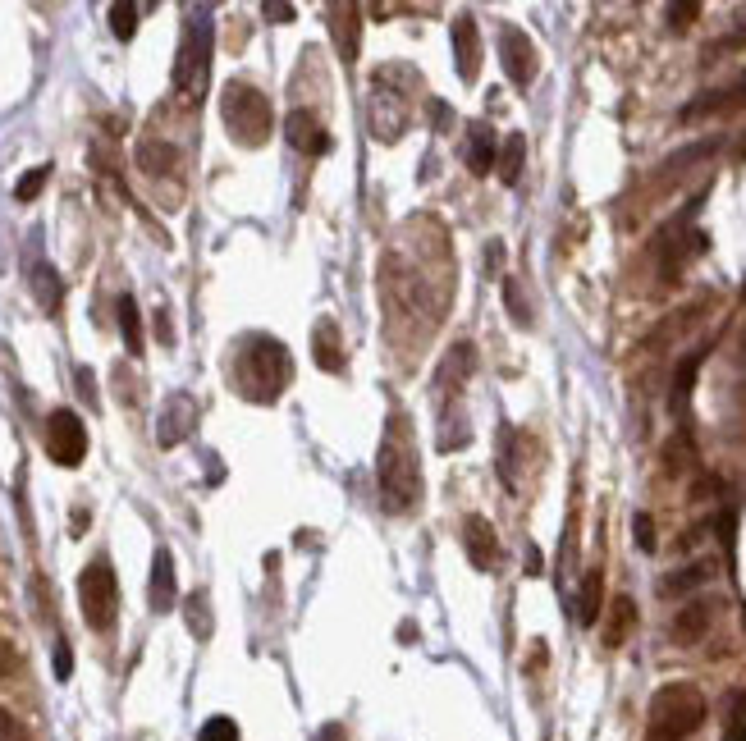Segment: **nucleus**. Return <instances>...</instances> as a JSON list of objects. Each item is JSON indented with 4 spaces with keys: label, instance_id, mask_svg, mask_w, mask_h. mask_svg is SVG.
Returning a JSON list of instances; mask_svg holds the SVG:
<instances>
[{
    "label": "nucleus",
    "instance_id": "20e7f679",
    "mask_svg": "<svg viewBox=\"0 0 746 741\" xmlns=\"http://www.w3.org/2000/svg\"><path fill=\"white\" fill-rule=\"evenodd\" d=\"M220 115H225L229 138L243 142V147H261L271 138V101L252 83H229L225 97H220Z\"/></svg>",
    "mask_w": 746,
    "mask_h": 741
},
{
    "label": "nucleus",
    "instance_id": "cd10ccee",
    "mask_svg": "<svg viewBox=\"0 0 746 741\" xmlns=\"http://www.w3.org/2000/svg\"><path fill=\"white\" fill-rule=\"evenodd\" d=\"M458 444H467V417L458 408L444 412V430H440V449H458Z\"/></svg>",
    "mask_w": 746,
    "mask_h": 741
},
{
    "label": "nucleus",
    "instance_id": "412c9836",
    "mask_svg": "<svg viewBox=\"0 0 746 741\" xmlns=\"http://www.w3.org/2000/svg\"><path fill=\"white\" fill-rule=\"evenodd\" d=\"M522 161H527V138L522 133H509L504 138V147H499V161H495V170H499V183H518L522 179Z\"/></svg>",
    "mask_w": 746,
    "mask_h": 741
},
{
    "label": "nucleus",
    "instance_id": "f8f14e48",
    "mask_svg": "<svg viewBox=\"0 0 746 741\" xmlns=\"http://www.w3.org/2000/svg\"><path fill=\"white\" fill-rule=\"evenodd\" d=\"M284 138H289V147L307 151V156L330 151V138H325L321 119H316L312 110H289V115H284Z\"/></svg>",
    "mask_w": 746,
    "mask_h": 741
},
{
    "label": "nucleus",
    "instance_id": "7ed1b4c3",
    "mask_svg": "<svg viewBox=\"0 0 746 741\" xmlns=\"http://www.w3.org/2000/svg\"><path fill=\"white\" fill-rule=\"evenodd\" d=\"M705 723V696L692 682H669L650 696L646 741H687Z\"/></svg>",
    "mask_w": 746,
    "mask_h": 741
},
{
    "label": "nucleus",
    "instance_id": "c85d7f7f",
    "mask_svg": "<svg viewBox=\"0 0 746 741\" xmlns=\"http://www.w3.org/2000/svg\"><path fill=\"white\" fill-rule=\"evenodd\" d=\"M138 5H110V28H115L119 42H129L133 33H138Z\"/></svg>",
    "mask_w": 746,
    "mask_h": 741
},
{
    "label": "nucleus",
    "instance_id": "aec40b11",
    "mask_svg": "<svg viewBox=\"0 0 746 741\" xmlns=\"http://www.w3.org/2000/svg\"><path fill=\"white\" fill-rule=\"evenodd\" d=\"M737 106H746V74H742V83L728 87V92H710V97L682 106V119H701V115H714V110H737Z\"/></svg>",
    "mask_w": 746,
    "mask_h": 741
},
{
    "label": "nucleus",
    "instance_id": "a19ab883",
    "mask_svg": "<svg viewBox=\"0 0 746 741\" xmlns=\"http://www.w3.org/2000/svg\"><path fill=\"white\" fill-rule=\"evenodd\" d=\"M266 19H280V23H289V19H293V5H266Z\"/></svg>",
    "mask_w": 746,
    "mask_h": 741
},
{
    "label": "nucleus",
    "instance_id": "4468645a",
    "mask_svg": "<svg viewBox=\"0 0 746 741\" xmlns=\"http://www.w3.org/2000/svg\"><path fill=\"white\" fill-rule=\"evenodd\" d=\"M147 600H152V613H170L174 600H179V586H174V554H170V549H156Z\"/></svg>",
    "mask_w": 746,
    "mask_h": 741
},
{
    "label": "nucleus",
    "instance_id": "f03ea898",
    "mask_svg": "<svg viewBox=\"0 0 746 741\" xmlns=\"http://www.w3.org/2000/svg\"><path fill=\"white\" fill-rule=\"evenodd\" d=\"M380 504L385 513H412L417 499H422V472H417V453H412L408 435H403V421H394V430L380 444Z\"/></svg>",
    "mask_w": 746,
    "mask_h": 741
},
{
    "label": "nucleus",
    "instance_id": "0eeeda50",
    "mask_svg": "<svg viewBox=\"0 0 746 741\" xmlns=\"http://www.w3.org/2000/svg\"><path fill=\"white\" fill-rule=\"evenodd\" d=\"M46 453L60 467H78L87 458V426L78 421V412H69V408L51 412V421H46Z\"/></svg>",
    "mask_w": 746,
    "mask_h": 741
},
{
    "label": "nucleus",
    "instance_id": "a211bd4d",
    "mask_svg": "<svg viewBox=\"0 0 746 741\" xmlns=\"http://www.w3.org/2000/svg\"><path fill=\"white\" fill-rule=\"evenodd\" d=\"M600 609H605V577L591 568L582 577V586H577V623L582 627L600 623Z\"/></svg>",
    "mask_w": 746,
    "mask_h": 741
},
{
    "label": "nucleus",
    "instance_id": "c756f323",
    "mask_svg": "<svg viewBox=\"0 0 746 741\" xmlns=\"http://www.w3.org/2000/svg\"><path fill=\"white\" fill-rule=\"evenodd\" d=\"M197 741H238L234 719H225V714H216V719H206V728L197 732Z\"/></svg>",
    "mask_w": 746,
    "mask_h": 741
},
{
    "label": "nucleus",
    "instance_id": "423d86ee",
    "mask_svg": "<svg viewBox=\"0 0 746 741\" xmlns=\"http://www.w3.org/2000/svg\"><path fill=\"white\" fill-rule=\"evenodd\" d=\"M78 604H83V623L92 632H110L119 613V586H115V568L110 559H92L78 577Z\"/></svg>",
    "mask_w": 746,
    "mask_h": 741
},
{
    "label": "nucleus",
    "instance_id": "ddd939ff",
    "mask_svg": "<svg viewBox=\"0 0 746 741\" xmlns=\"http://www.w3.org/2000/svg\"><path fill=\"white\" fill-rule=\"evenodd\" d=\"M454 60H458V78L476 83V74H481V33H476L472 14H463L454 23Z\"/></svg>",
    "mask_w": 746,
    "mask_h": 741
},
{
    "label": "nucleus",
    "instance_id": "58836bf2",
    "mask_svg": "<svg viewBox=\"0 0 746 741\" xmlns=\"http://www.w3.org/2000/svg\"><path fill=\"white\" fill-rule=\"evenodd\" d=\"M14 668H19V655H14L10 641H0V677H10Z\"/></svg>",
    "mask_w": 746,
    "mask_h": 741
},
{
    "label": "nucleus",
    "instance_id": "72a5a7b5",
    "mask_svg": "<svg viewBox=\"0 0 746 741\" xmlns=\"http://www.w3.org/2000/svg\"><path fill=\"white\" fill-rule=\"evenodd\" d=\"M724 741H746V696L733 700V719H728V737Z\"/></svg>",
    "mask_w": 746,
    "mask_h": 741
},
{
    "label": "nucleus",
    "instance_id": "5701e85b",
    "mask_svg": "<svg viewBox=\"0 0 746 741\" xmlns=\"http://www.w3.org/2000/svg\"><path fill=\"white\" fill-rule=\"evenodd\" d=\"M330 28H335V46H339V55H344V60H353L357 55V10L353 5H335V10H330Z\"/></svg>",
    "mask_w": 746,
    "mask_h": 741
},
{
    "label": "nucleus",
    "instance_id": "473e14b6",
    "mask_svg": "<svg viewBox=\"0 0 746 741\" xmlns=\"http://www.w3.org/2000/svg\"><path fill=\"white\" fill-rule=\"evenodd\" d=\"M664 14H669V28H678V33H682V28H692V19L701 14V5H696V0H687V5H669Z\"/></svg>",
    "mask_w": 746,
    "mask_h": 741
},
{
    "label": "nucleus",
    "instance_id": "4be33fe9",
    "mask_svg": "<svg viewBox=\"0 0 746 741\" xmlns=\"http://www.w3.org/2000/svg\"><path fill=\"white\" fill-rule=\"evenodd\" d=\"M115 312H119V334H124V348L138 357L142 353V316H138V302H133V293H119Z\"/></svg>",
    "mask_w": 746,
    "mask_h": 741
},
{
    "label": "nucleus",
    "instance_id": "b1692460",
    "mask_svg": "<svg viewBox=\"0 0 746 741\" xmlns=\"http://www.w3.org/2000/svg\"><path fill=\"white\" fill-rule=\"evenodd\" d=\"M710 581V563H687V568H678L673 577L660 581L664 595H682V591H696V586H705Z\"/></svg>",
    "mask_w": 746,
    "mask_h": 741
},
{
    "label": "nucleus",
    "instance_id": "393cba45",
    "mask_svg": "<svg viewBox=\"0 0 746 741\" xmlns=\"http://www.w3.org/2000/svg\"><path fill=\"white\" fill-rule=\"evenodd\" d=\"M184 618H188V632L197 636V641H206L211 636V600H206V591H193L184 600Z\"/></svg>",
    "mask_w": 746,
    "mask_h": 741
},
{
    "label": "nucleus",
    "instance_id": "1a4fd4ad",
    "mask_svg": "<svg viewBox=\"0 0 746 741\" xmlns=\"http://www.w3.org/2000/svg\"><path fill=\"white\" fill-rule=\"evenodd\" d=\"M193 426H197L193 394H170V403L161 408V421H156V444H161V449H174V444L188 440Z\"/></svg>",
    "mask_w": 746,
    "mask_h": 741
},
{
    "label": "nucleus",
    "instance_id": "f704fd0d",
    "mask_svg": "<svg viewBox=\"0 0 746 741\" xmlns=\"http://www.w3.org/2000/svg\"><path fill=\"white\" fill-rule=\"evenodd\" d=\"M632 531H637V545L650 554V549H655V522H650L646 513H637V522H632Z\"/></svg>",
    "mask_w": 746,
    "mask_h": 741
},
{
    "label": "nucleus",
    "instance_id": "dca6fc26",
    "mask_svg": "<svg viewBox=\"0 0 746 741\" xmlns=\"http://www.w3.org/2000/svg\"><path fill=\"white\" fill-rule=\"evenodd\" d=\"M499 161V138L490 133V124H467V165H472V174H490Z\"/></svg>",
    "mask_w": 746,
    "mask_h": 741
},
{
    "label": "nucleus",
    "instance_id": "e433bc0d",
    "mask_svg": "<svg viewBox=\"0 0 746 741\" xmlns=\"http://www.w3.org/2000/svg\"><path fill=\"white\" fill-rule=\"evenodd\" d=\"M0 741H23V728L10 709H0Z\"/></svg>",
    "mask_w": 746,
    "mask_h": 741
},
{
    "label": "nucleus",
    "instance_id": "a878e982",
    "mask_svg": "<svg viewBox=\"0 0 746 741\" xmlns=\"http://www.w3.org/2000/svg\"><path fill=\"white\" fill-rule=\"evenodd\" d=\"M33 289H37V302H42L46 312H55V307H60V280H55L51 266H37L33 270Z\"/></svg>",
    "mask_w": 746,
    "mask_h": 741
},
{
    "label": "nucleus",
    "instance_id": "6ab92c4d",
    "mask_svg": "<svg viewBox=\"0 0 746 741\" xmlns=\"http://www.w3.org/2000/svg\"><path fill=\"white\" fill-rule=\"evenodd\" d=\"M632 627H637V604H632L628 595H618V600L609 604V623H605V645H609V650H618V645L628 641Z\"/></svg>",
    "mask_w": 746,
    "mask_h": 741
},
{
    "label": "nucleus",
    "instance_id": "9b49d317",
    "mask_svg": "<svg viewBox=\"0 0 746 741\" xmlns=\"http://www.w3.org/2000/svg\"><path fill=\"white\" fill-rule=\"evenodd\" d=\"M710 627H714V604L710 600H692V604H682V609L673 613L669 636H673V645H696V641L710 636Z\"/></svg>",
    "mask_w": 746,
    "mask_h": 741
},
{
    "label": "nucleus",
    "instance_id": "f3484780",
    "mask_svg": "<svg viewBox=\"0 0 746 741\" xmlns=\"http://www.w3.org/2000/svg\"><path fill=\"white\" fill-rule=\"evenodd\" d=\"M138 170H147V174H174L179 170V147H170V142H161V138H142L138 142Z\"/></svg>",
    "mask_w": 746,
    "mask_h": 741
},
{
    "label": "nucleus",
    "instance_id": "2eb2a0df",
    "mask_svg": "<svg viewBox=\"0 0 746 741\" xmlns=\"http://www.w3.org/2000/svg\"><path fill=\"white\" fill-rule=\"evenodd\" d=\"M312 357H316V366L321 371H344V339H339V325L330 321V316H321L316 321V330H312Z\"/></svg>",
    "mask_w": 746,
    "mask_h": 741
},
{
    "label": "nucleus",
    "instance_id": "39448f33",
    "mask_svg": "<svg viewBox=\"0 0 746 741\" xmlns=\"http://www.w3.org/2000/svg\"><path fill=\"white\" fill-rule=\"evenodd\" d=\"M206 69H211V19H206V10H197L184 33V46H179V60H174V92L188 106L202 97Z\"/></svg>",
    "mask_w": 746,
    "mask_h": 741
},
{
    "label": "nucleus",
    "instance_id": "c9c22d12",
    "mask_svg": "<svg viewBox=\"0 0 746 741\" xmlns=\"http://www.w3.org/2000/svg\"><path fill=\"white\" fill-rule=\"evenodd\" d=\"M69 673H74V655H69V645L60 641V645H55V677L69 682Z\"/></svg>",
    "mask_w": 746,
    "mask_h": 741
},
{
    "label": "nucleus",
    "instance_id": "ea45409f",
    "mask_svg": "<svg viewBox=\"0 0 746 741\" xmlns=\"http://www.w3.org/2000/svg\"><path fill=\"white\" fill-rule=\"evenodd\" d=\"M156 334H161V344H174V325H170V312H156Z\"/></svg>",
    "mask_w": 746,
    "mask_h": 741
},
{
    "label": "nucleus",
    "instance_id": "7c9ffc66",
    "mask_svg": "<svg viewBox=\"0 0 746 741\" xmlns=\"http://www.w3.org/2000/svg\"><path fill=\"white\" fill-rule=\"evenodd\" d=\"M504 302H509V312H513V321L527 330L531 325V307L522 302V289H518V280H504Z\"/></svg>",
    "mask_w": 746,
    "mask_h": 741
},
{
    "label": "nucleus",
    "instance_id": "9d476101",
    "mask_svg": "<svg viewBox=\"0 0 746 741\" xmlns=\"http://www.w3.org/2000/svg\"><path fill=\"white\" fill-rule=\"evenodd\" d=\"M463 549H467V559H472L476 572H495L499 568V536H495V527H490L481 513H472L463 522Z\"/></svg>",
    "mask_w": 746,
    "mask_h": 741
},
{
    "label": "nucleus",
    "instance_id": "f257e3e1",
    "mask_svg": "<svg viewBox=\"0 0 746 741\" xmlns=\"http://www.w3.org/2000/svg\"><path fill=\"white\" fill-rule=\"evenodd\" d=\"M289 353L271 334H248L238 344V394H248L252 403H275L289 385Z\"/></svg>",
    "mask_w": 746,
    "mask_h": 741
},
{
    "label": "nucleus",
    "instance_id": "4c0bfd02",
    "mask_svg": "<svg viewBox=\"0 0 746 741\" xmlns=\"http://www.w3.org/2000/svg\"><path fill=\"white\" fill-rule=\"evenodd\" d=\"M78 394H83L87 403H97V380H92V371H87V366H78Z\"/></svg>",
    "mask_w": 746,
    "mask_h": 741
},
{
    "label": "nucleus",
    "instance_id": "6e6552de",
    "mask_svg": "<svg viewBox=\"0 0 746 741\" xmlns=\"http://www.w3.org/2000/svg\"><path fill=\"white\" fill-rule=\"evenodd\" d=\"M499 60H504V74L518 87H527L536 78V42L522 28H504L499 33Z\"/></svg>",
    "mask_w": 746,
    "mask_h": 741
},
{
    "label": "nucleus",
    "instance_id": "2f4dec72",
    "mask_svg": "<svg viewBox=\"0 0 746 741\" xmlns=\"http://www.w3.org/2000/svg\"><path fill=\"white\" fill-rule=\"evenodd\" d=\"M46 179H51V170H46V165H37V170L28 174V179H19V188H14V197H19V202H33V197L46 188Z\"/></svg>",
    "mask_w": 746,
    "mask_h": 741
},
{
    "label": "nucleus",
    "instance_id": "bb28decb",
    "mask_svg": "<svg viewBox=\"0 0 746 741\" xmlns=\"http://www.w3.org/2000/svg\"><path fill=\"white\" fill-rule=\"evenodd\" d=\"M696 371H701V353H692L687 362L678 366V376H673V403H687V394H692V385H696Z\"/></svg>",
    "mask_w": 746,
    "mask_h": 741
}]
</instances>
